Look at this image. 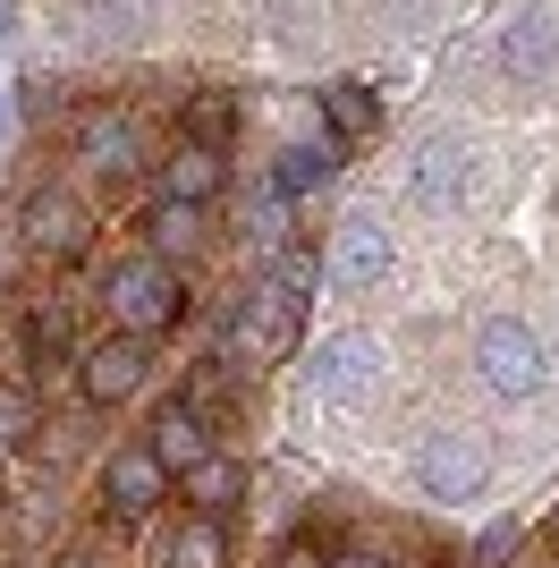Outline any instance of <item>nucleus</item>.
Instances as JSON below:
<instances>
[{
    "label": "nucleus",
    "instance_id": "a878e982",
    "mask_svg": "<svg viewBox=\"0 0 559 568\" xmlns=\"http://www.w3.org/2000/svg\"><path fill=\"white\" fill-rule=\"evenodd\" d=\"M272 568H331V560H323V551H314V544H288V551H280Z\"/></svg>",
    "mask_w": 559,
    "mask_h": 568
},
{
    "label": "nucleus",
    "instance_id": "39448f33",
    "mask_svg": "<svg viewBox=\"0 0 559 568\" xmlns=\"http://www.w3.org/2000/svg\"><path fill=\"white\" fill-rule=\"evenodd\" d=\"M314 390L323 399H365L373 382H382V339L373 332H331V339H314Z\"/></svg>",
    "mask_w": 559,
    "mask_h": 568
},
{
    "label": "nucleus",
    "instance_id": "0eeeda50",
    "mask_svg": "<svg viewBox=\"0 0 559 568\" xmlns=\"http://www.w3.org/2000/svg\"><path fill=\"white\" fill-rule=\"evenodd\" d=\"M77 382H85V399H128L144 382V339H128V332H111V339H93L85 348V365H77Z\"/></svg>",
    "mask_w": 559,
    "mask_h": 568
},
{
    "label": "nucleus",
    "instance_id": "f257e3e1",
    "mask_svg": "<svg viewBox=\"0 0 559 568\" xmlns=\"http://www.w3.org/2000/svg\"><path fill=\"white\" fill-rule=\"evenodd\" d=\"M102 306H111V323L128 339H153V332H170V323L186 314V288H179V272H170L162 255H136V263H119V272H111Z\"/></svg>",
    "mask_w": 559,
    "mask_h": 568
},
{
    "label": "nucleus",
    "instance_id": "9d476101",
    "mask_svg": "<svg viewBox=\"0 0 559 568\" xmlns=\"http://www.w3.org/2000/svg\"><path fill=\"white\" fill-rule=\"evenodd\" d=\"M144 450L162 458V475H186V467H195V458H212V433H204V407H195V399H179V407H162V416H153V442H144Z\"/></svg>",
    "mask_w": 559,
    "mask_h": 568
},
{
    "label": "nucleus",
    "instance_id": "b1692460",
    "mask_svg": "<svg viewBox=\"0 0 559 568\" xmlns=\"http://www.w3.org/2000/svg\"><path fill=\"white\" fill-rule=\"evenodd\" d=\"M272 281H280V288H297V297H305V288H314V255H297V246H288V255H280V272H272Z\"/></svg>",
    "mask_w": 559,
    "mask_h": 568
},
{
    "label": "nucleus",
    "instance_id": "f03ea898",
    "mask_svg": "<svg viewBox=\"0 0 559 568\" xmlns=\"http://www.w3.org/2000/svg\"><path fill=\"white\" fill-rule=\"evenodd\" d=\"M475 365L500 399H535L542 382H551V356H542V332L535 323H517V314H491L484 332H475Z\"/></svg>",
    "mask_w": 559,
    "mask_h": 568
},
{
    "label": "nucleus",
    "instance_id": "a211bd4d",
    "mask_svg": "<svg viewBox=\"0 0 559 568\" xmlns=\"http://www.w3.org/2000/svg\"><path fill=\"white\" fill-rule=\"evenodd\" d=\"M144 230H153V255H186V246H195V230H204V204H179V195H162Z\"/></svg>",
    "mask_w": 559,
    "mask_h": 568
},
{
    "label": "nucleus",
    "instance_id": "9b49d317",
    "mask_svg": "<svg viewBox=\"0 0 559 568\" xmlns=\"http://www.w3.org/2000/svg\"><path fill=\"white\" fill-rule=\"evenodd\" d=\"M331 272H339L348 288H373L382 272H390V237L373 230V221H348V230L331 237Z\"/></svg>",
    "mask_w": 559,
    "mask_h": 568
},
{
    "label": "nucleus",
    "instance_id": "4be33fe9",
    "mask_svg": "<svg viewBox=\"0 0 559 568\" xmlns=\"http://www.w3.org/2000/svg\"><path fill=\"white\" fill-rule=\"evenodd\" d=\"M26 433H34V399H26V390H9V382H0V450H18Z\"/></svg>",
    "mask_w": 559,
    "mask_h": 568
},
{
    "label": "nucleus",
    "instance_id": "423d86ee",
    "mask_svg": "<svg viewBox=\"0 0 559 568\" xmlns=\"http://www.w3.org/2000/svg\"><path fill=\"white\" fill-rule=\"evenodd\" d=\"M500 69H509L517 85H542V77L559 69V26H551V9H517V18L500 26Z\"/></svg>",
    "mask_w": 559,
    "mask_h": 568
},
{
    "label": "nucleus",
    "instance_id": "aec40b11",
    "mask_svg": "<svg viewBox=\"0 0 559 568\" xmlns=\"http://www.w3.org/2000/svg\"><path fill=\"white\" fill-rule=\"evenodd\" d=\"M26 348L51 365V356L69 348V314H60V306H34V314H26Z\"/></svg>",
    "mask_w": 559,
    "mask_h": 568
},
{
    "label": "nucleus",
    "instance_id": "cd10ccee",
    "mask_svg": "<svg viewBox=\"0 0 559 568\" xmlns=\"http://www.w3.org/2000/svg\"><path fill=\"white\" fill-rule=\"evenodd\" d=\"M0 43H9V0H0Z\"/></svg>",
    "mask_w": 559,
    "mask_h": 568
},
{
    "label": "nucleus",
    "instance_id": "2eb2a0df",
    "mask_svg": "<svg viewBox=\"0 0 559 568\" xmlns=\"http://www.w3.org/2000/svg\"><path fill=\"white\" fill-rule=\"evenodd\" d=\"M416 195L424 204H458L466 195V144H449V136H433L416 153Z\"/></svg>",
    "mask_w": 559,
    "mask_h": 568
},
{
    "label": "nucleus",
    "instance_id": "f3484780",
    "mask_svg": "<svg viewBox=\"0 0 559 568\" xmlns=\"http://www.w3.org/2000/svg\"><path fill=\"white\" fill-rule=\"evenodd\" d=\"M237 493H246V467H230V458H195V467H186V500H195L204 518H221Z\"/></svg>",
    "mask_w": 559,
    "mask_h": 568
},
{
    "label": "nucleus",
    "instance_id": "412c9836",
    "mask_svg": "<svg viewBox=\"0 0 559 568\" xmlns=\"http://www.w3.org/2000/svg\"><path fill=\"white\" fill-rule=\"evenodd\" d=\"M230 102H221V94H204V102H195V111H186V144H221V136H230Z\"/></svg>",
    "mask_w": 559,
    "mask_h": 568
},
{
    "label": "nucleus",
    "instance_id": "1a4fd4ad",
    "mask_svg": "<svg viewBox=\"0 0 559 568\" xmlns=\"http://www.w3.org/2000/svg\"><path fill=\"white\" fill-rule=\"evenodd\" d=\"M162 493H170V475H162L153 450H111V467H102V500H111L119 518H144Z\"/></svg>",
    "mask_w": 559,
    "mask_h": 568
},
{
    "label": "nucleus",
    "instance_id": "393cba45",
    "mask_svg": "<svg viewBox=\"0 0 559 568\" xmlns=\"http://www.w3.org/2000/svg\"><path fill=\"white\" fill-rule=\"evenodd\" d=\"M331 568H390V551H373V544H356V551H339Z\"/></svg>",
    "mask_w": 559,
    "mask_h": 568
},
{
    "label": "nucleus",
    "instance_id": "6e6552de",
    "mask_svg": "<svg viewBox=\"0 0 559 568\" xmlns=\"http://www.w3.org/2000/svg\"><path fill=\"white\" fill-rule=\"evenodd\" d=\"M26 237L43 246V255H85V237H93V221H85V204L77 195H60V187H43L34 204H26Z\"/></svg>",
    "mask_w": 559,
    "mask_h": 568
},
{
    "label": "nucleus",
    "instance_id": "7ed1b4c3",
    "mask_svg": "<svg viewBox=\"0 0 559 568\" xmlns=\"http://www.w3.org/2000/svg\"><path fill=\"white\" fill-rule=\"evenodd\" d=\"M297 332H305V297H297V288H280V281H263L255 297L237 306L230 348L246 356V365H280V356L297 348Z\"/></svg>",
    "mask_w": 559,
    "mask_h": 568
},
{
    "label": "nucleus",
    "instance_id": "5701e85b",
    "mask_svg": "<svg viewBox=\"0 0 559 568\" xmlns=\"http://www.w3.org/2000/svg\"><path fill=\"white\" fill-rule=\"evenodd\" d=\"M509 551H517V518H500V526H491V535H484V544H475V568L509 560Z\"/></svg>",
    "mask_w": 559,
    "mask_h": 568
},
{
    "label": "nucleus",
    "instance_id": "20e7f679",
    "mask_svg": "<svg viewBox=\"0 0 559 568\" xmlns=\"http://www.w3.org/2000/svg\"><path fill=\"white\" fill-rule=\"evenodd\" d=\"M416 484L433 500H475L491 484V450L475 442V433H433L424 442V458H416Z\"/></svg>",
    "mask_w": 559,
    "mask_h": 568
},
{
    "label": "nucleus",
    "instance_id": "ddd939ff",
    "mask_svg": "<svg viewBox=\"0 0 559 568\" xmlns=\"http://www.w3.org/2000/svg\"><path fill=\"white\" fill-rule=\"evenodd\" d=\"M162 568H230V535H221V518H179V535L162 544Z\"/></svg>",
    "mask_w": 559,
    "mask_h": 568
},
{
    "label": "nucleus",
    "instance_id": "dca6fc26",
    "mask_svg": "<svg viewBox=\"0 0 559 568\" xmlns=\"http://www.w3.org/2000/svg\"><path fill=\"white\" fill-rule=\"evenodd\" d=\"M323 119H331V136H339V144H365L373 128H382L373 94H365V85H348V77H339V85H323Z\"/></svg>",
    "mask_w": 559,
    "mask_h": 568
},
{
    "label": "nucleus",
    "instance_id": "f8f14e48",
    "mask_svg": "<svg viewBox=\"0 0 559 568\" xmlns=\"http://www.w3.org/2000/svg\"><path fill=\"white\" fill-rule=\"evenodd\" d=\"M77 144H85L93 170H136V119H119V111H85Z\"/></svg>",
    "mask_w": 559,
    "mask_h": 568
},
{
    "label": "nucleus",
    "instance_id": "4468645a",
    "mask_svg": "<svg viewBox=\"0 0 559 568\" xmlns=\"http://www.w3.org/2000/svg\"><path fill=\"white\" fill-rule=\"evenodd\" d=\"M212 187H221V144H179L162 162V195H179V204H204Z\"/></svg>",
    "mask_w": 559,
    "mask_h": 568
},
{
    "label": "nucleus",
    "instance_id": "6ab92c4d",
    "mask_svg": "<svg viewBox=\"0 0 559 568\" xmlns=\"http://www.w3.org/2000/svg\"><path fill=\"white\" fill-rule=\"evenodd\" d=\"M323 179H331V144H288L280 170H272L280 195H305V187H323Z\"/></svg>",
    "mask_w": 559,
    "mask_h": 568
},
{
    "label": "nucleus",
    "instance_id": "bb28decb",
    "mask_svg": "<svg viewBox=\"0 0 559 568\" xmlns=\"http://www.w3.org/2000/svg\"><path fill=\"white\" fill-rule=\"evenodd\" d=\"M60 568H93V560H85V551H69V560H60Z\"/></svg>",
    "mask_w": 559,
    "mask_h": 568
}]
</instances>
